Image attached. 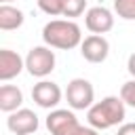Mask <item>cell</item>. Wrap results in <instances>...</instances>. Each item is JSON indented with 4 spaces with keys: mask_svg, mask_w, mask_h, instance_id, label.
<instances>
[{
    "mask_svg": "<svg viewBox=\"0 0 135 135\" xmlns=\"http://www.w3.org/2000/svg\"><path fill=\"white\" fill-rule=\"evenodd\" d=\"M55 51L51 46H34L25 57V70L36 78H46L55 70Z\"/></svg>",
    "mask_w": 135,
    "mask_h": 135,
    "instance_id": "obj_3",
    "label": "cell"
},
{
    "mask_svg": "<svg viewBox=\"0 0 135 135\" xmlns=\"http://www.w3.org/2000/svg\"><path fill=\"white\" fill-rule=\"evenodd\" d=\"M36 2H38V8L51 17L63 15V0H36Z\"/></svg>",
    "mask_w": 135,
    "mask_h": 135,
    "instance_id": "obj_15",
    "label": "cell"
},
{
    "mask_svg": "<svg viewBox=\"0 0 135 135\" xmlns=\"http://www.w3.org/2000/svg\"><path fill=\"white\" fill-rule=\"evenodd\" d=\"M61 97H63V93H61L59 84L53 82V80H40L32 89V99L36 101V105H40L44 110L57 108L59 101H61Z\"/></svg>",
    "mask_w": 135,
    "mask_h": 135,
    "instance_id": "obj_6",
    "label": "cell"
},
{
    "mask_svg": "<svg viewBox=\"0 0 135 135\" xmlns=\"http://www.w3.org/2000/svg\"><path fill=\"white\" fill-rule=\"evenodd\" d=\"M65 135H99V133H97V129H93L91 124H89V127H82V124L78 122V124H76V127H72Z\"/></svg>",
    "mask_w": 135,
    "mask_h": 135,
    "instance_id": "obj_17",
    "label": "cell"
},
{
    "mask_svg": "<svg viewBox=\"0 0 135 135\" xmlns=\"http://www.w3.org/2000/svg\"><path fill=\"white\" fill-rule=\"evenodd\" d=\"M23 103V93L21 89H17L15 84H2L0 86V110L11 114L15 110H19Z\"/></svg>",
    "mask_w": 135,
    "mask_h": 135,
    "instance_id": "obj_11",
    "label": "cell"
},
{
    "mask_svg": "<svg viewBox=\"0 0 135 135\" xmlns=\"http://www.w3.org/2000/svg\"><path fill=\"white\" fill-rule=\"evenodd\" d=\"M38 124H40L38 116L27 108H19V110L11 112L6 118V127L15 135H32L38 131Z\"/></svg>",
    "mask_w": 135,
    "mask_h": 135,
    "instance_id": "obj_7",
    "label": "cell"
},
{
    "mask_svg": "<svg viewBox=\"0 0 135 135\" xmlns=\"http://www.w3.org/2000/svg\"><path fill=\"white\" fill-rule=\"evenodd\" d=\"M86 8V0H63V17H80Z\"/></svg>",
    "mask_w": 135,
    "mask_h": 135,
    "instance_id": "obj_14",
    "label": "cell"
},
{
    "mask_svg": "<svg viewBox=\"0 0 135 135\" xmlns=\"http://www.w3.org/2000/svg\"><path fill=\"white\" fill-rule=\"evenodd\" d=\"M25 68V59H21L19 53L11 51V49H2L0 51V80H13L15 76L21 74V70Z\"/></svg>",
    "mask_w": 135,
    "mask_h": 135,
    "instance_id": "obj_10",
    "label": "cell"
},
{
    "mask_svg": "<svg viewBox=\"0 0 135 135\" xmlns=\"http://www.w3.org/2000/svg\"><path fill=\"white\" fill-rule=\"evenodd\" d=\"M127 70H129V74L135 78V53H131V55H129V61H127Z\"/></svg>",
    "mask_w": 135,
    "mask_h": 135,
    "instance_id": "obj_19",
    "label": "cell"
},
{
    "mask_svg": "<svg viewBox=\"0 0 135 135\" xmlns=\"http://www.w3.org/2000/svg\"><path fill=\"white\" fill-rule=\"evenodd\" d=\"M80 55L89 63H103L110 55V42L103 34H91L80 42Z\"/></svg>",
    "mask_w": 135,
    "mask_h": 135,
    "instance_id": "obj_5",
    "label": "cell"
},
{
    "mask_svg": "<svg viewBox=\"0 0 135 135\" xmlns=\"http://www.w3.org/2000/svg\"><path fill=\"white\" fill-rule=\"evenodd\" d=\"M120 99L127 105L135 108V80H129V82H124L120 86Z\"/></svg>",
    "mask_w": 135,
    "mask_h": 135,
    "instance_id": "obj_16",
    "label": "cell"
},
{
    "mask_svg": "<svg viewBox=\"0 0 135 135\" xmlns=\"http://www.w3.org/2000/svg\"><path fill=\"white\" fill-rule=\"evenodd\" d=\"M23 13L17 8V6H11V4H0V30L4 32H11V30H17L23 25Z\"/></svg>",
    "mask_w": 135,
    "mask_h": 135,
    "instance_id": "obj_12",
    "label": "cell"
},
{
    "mask_svg": "<svg viewBox=\"0 0 135 135\" xmlns=\"http://www.w3.org/2000/svg\"><path fill=\"white\" fill-rule=\"evenodd\" d=\"M84 25L91 34H108L114 27V13L105 6H91L84 15Z\"/></svg>",
    "mask_w": 135,
    "mask_h": 135,
    "instance_id": "obj_8",
    "label": "cell"
},
{
    "mask_svg": "<svg viewBox=\"0 0 135 135\" xmlns=\"http://www.w3.org/2000/svg\"><path fill=\"white\" fill-rule=\"evenodd\" d=\"M42 40L51 49L70 51L80 46L82 42V30L72 19H53L42 27Z\"/></svg>",
    "mask_w": 135,
    "mask_h": 135,
    "instance_id": "obj_1",
    "label": "cell"
},
{
    "mask_svg": "<svg viewBox=\"0 0 135 135\" xmlns=\"http://www.w3.org/2000/svg\"><path fill=\"white\" fill-rule=\"evenodd\" d=\"M0 2H2V4H8V2H13V0H0Z\"/></svg>",
    "mask_w": 135,
    "mask_h": 135,
    "instance_id": "obj_20",
    "label": "cell"
},
{
    "mask_svg": "<svg viewBox=\"0 0 135 135\" xmlns=\"http://www.w3.org/2000/svg\"><path fill=\"white\" fill-rule=\"evenodd\" d=\"M114 13L120 19L133 21L135 19V0H114Z\"/></svg>",
    "mask_w": 135,
    "mask_h": 135,
    "instance_id": "obj_13",
    "label": "cell"
},
{
    "mask_svg": "<svg viewBox=\"0 0 135 135\" xmlns=\"http://www.w3.org/2000/svg\"><path fill=\"white\" fill-rule=\"evenodd\" d=\"M76 124L78 118L72 110H53L46 116V129L51 131V135H65Z\"/></svg>",
    "mask_w": 135,
    "mask_h": 135,
    "instance_id": "obj_9",
    "label": "cell"
},
{
    "mask_svg": "<svg viewBox=\"0 0 135 135\" xmlns=\"http://www.w3.org/2000/svg\"><path fill=\"white\" fill-rule=\"evenodd\" d=\"M124 116H127V103L116 95L103 97L101 101L93 103L86 112L89 124L97 131H105V129H112V127L120 124L124 120Z\"/></svg>",
    "mask_w": 135,
    "mask_h": 135,
    "instance_id": "obj_2",
    "label": "cell"
},
{
    "mask_svg": "<svg viewBox=\"0 0 135 135\" xmlns=\"http://www.w3.org/2000/svg\"><path fill=\"white\" fill-rule=\"evenodd\" d=\"M65 99L72 110H89L95 101V89L86 78H74L68 82Z\"/></svg>",
    "mask_w": 135,
    "mask_h": 135,
    "instance_id": "obj_4",
    "label": "cell"
},
{
    "mask_svg": "<svg viewBox=\"0 0 135 135\" xmlns=\"http://www.w3.org/2000/svg\"><path fill=\"white\" fill-rule=\"evenodd\" d=\"M116 135H135V122H124L118 127Z\"/></svg>",
    "mask_w": 135,
    "mask_h": 135,
    "instance_id": "obj_18",
    "label": "cell"
}]
</instances>
